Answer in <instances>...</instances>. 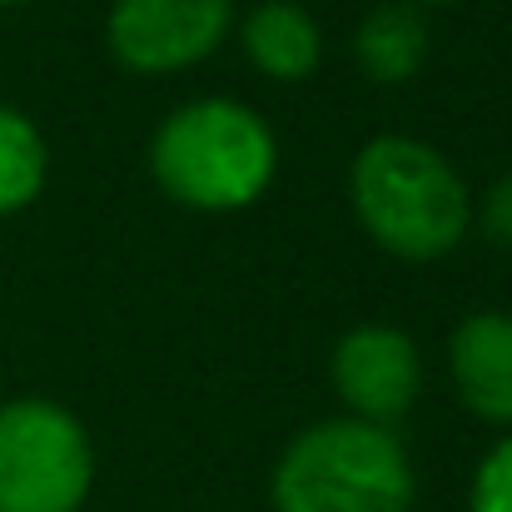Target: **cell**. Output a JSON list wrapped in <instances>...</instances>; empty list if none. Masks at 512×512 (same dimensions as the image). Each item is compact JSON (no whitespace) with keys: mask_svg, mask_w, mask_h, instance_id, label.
<instances>
[{"mask_svg":"<svg viewBox=\"0 0 512 512\" xmlns=\"http://www.w3.org/2000/svg\"><path fill=\"white\" fill-rule=\"evenodd\" d=\"M348 194L368 239L413 264L453 254L473 224L463 174L433 145L408 135L368 140L348 170Z\"/></svg>","mask_w":512,"mask_h":512,"instance_id":"cell-1","label":"cell"},{"mask_svg":"<svg viewBox=\"0 0 512 512\" xmlns=\"http://www.w3.org/2000/svg\"><path fill=\"white\" fill-rule=\"evenodd\" d=\"M160 189L204 214L254 204L279 170V145L264 115L239 100H194L165 115L150 145Z\"/></svg>","mask_w":512,"mask_h":512,"instance_id":"cell-2","label":"cell"},{"mask_svg":"<svg viewBox=\"0 0 512 512\" xmlns=\"http://www.w3.org/2000/svg\"><path fill=\"white\" fill-rule=\"evenodd\" d=\"M279 512H408L413 463L393 428L324 418L289 438L274 468Z\"/></svg>","mask_w":512,"mask_h":512,"instance_id":"cell-3","label":"cell"},{"mask_svg":"<svg viewBox=\"0 0 512 512\" xmlns=\"http://www.w3.org/2000/svg\"><path fill=\"white\" fill-rule=\"evenodd\" d=\"M95 453L75 413L50 398L0 403V512H80Z\"/></svg>","mask_w":512,"mask_h":512,"instance_id":"cell-4","label":"cell"},{"mask_svg":"<svg viewBox=\"0 0 512 512\" xmlns=\"http://www.w3.org/2000/svg\"><path fill=\"white\" fill-rule=\"evenodd\" d=\"M234 20V0H115L110 50L140 75H174L209 60Z\"/></svg>","mask_w":512,"mask_h":512,"instance_id":"cell-5","label":"cell"},{"mask_svg":"<svg viewBox=\"0 0 512 512\" xmlns=\"http://www.w3.org/2000/svg\"><path fill=\"white\" fill-rule=\"evenodd\" d=\"M329 368L339 398L348 403V418L383 423V428H393L413 408L423 383L418 343L393 324H358L353 334H343Z\"/></svg>","mask_w":512,"mask_h":512,"instance_id":"cell-6","label":"cell"},{"mask_svg":"<svg viewBox=\"0 0 512 512\" xmlns=\"http://www.w3.org/2000/svg\"><path fill=\"white\" fill-rule=\"evenodd\" d=\"M448 368L463 408L483 423H512V314H468L448 339Z\"/></svg>","mask_w":512,"mask_h":512,"instance_id":"cell-7","label":"cell"},{"mask_svg":"<svg viewBox=\"0 0 512 512\" xmlns=\"http://www.w3.org/2000/svg\"><path fill=\"white\" fill-rule=\"evenodd\" d=\"M244 55L259 75L269 80H304L319 70L324 55V35L314 25V15L294 0H264L244 15Z\"/></svg>","mask_w":512,"mask_h":512,"instance_id":"cell-8","label":"cell"},{"mask_svg":"<svg viewBox=\"0 0 512 512\" xmlns=\"http://www.w3.org/2000/svg\"><path fill=\"white\" fill-rule=\"evenodd\" d=\"M353 55L373 85H403L428 60V25L413 5H378L363 15L353 35Z\"/></svg>","mask_w":512,"mask_h":512,"instance_id":"cell-9","label":"cell"},{"mask_svg":"<svg viewBox=\"0 0 512 512\" xmlns=\"http://www.w3.org/2000/svg\"><path fill=\"white\" fill-rule=\"evenodd\" d=\"M45 170H50V155L35 120L0 100V219L35 204V194L45 189Z\"/></svg>","mask_w":512,"mask_h":512,"instance_id":"cell-10","label":"cell"},{"mask_svg":"<svg viewBox=\"0 0 512 512\" xmlns=\"http://www.w3.org/2000/svg\"><path fill=\"white\" fill-rule=\"evenodd\" d=\"M468 512H512V438H503L473 473Z\"/></svg>","mask_w":512,"mask_h":512,"instance_id":"cell-11","label":"cell"},{"mask_svg":"<svg viewBox=\"0 0 512 512\" xmlns=\"http://www.w3.org/2000/svg\"><path fill=\"white\" fill-rule=\"evenodd\" d=\"M478 224H483L488 244L512 249V174L493 179V189H488V194H483V204H478Z\"/></svg>","mask_w":512,"mask_h":512,"instance_id":"cell-12","label":"cell"},{"mask_svg":"<svg viewBox=\"0 0 512 512\" xmlns=\"http://www.w3.org/2000/svg\"><path fill=\"white\" fill-rule=\"evenodd\" d=\"M408 5H448V0H408Z\"/></svg>","mask_w":512,"mask_h":512,"instance_id":"cell-13","label":"cell"},{"mask_svg":"<svg viewBox=\"0 0 512 512\" xmlns=\"http://www.w3.org/2000/svg\"><path fill=\"white\" fill-rule=\"evenodd\" d=\"M0 5H20V0H0Z\"/></svg>","mask_w":512,"mask_h":512,"instance_id":"cell-14","label":"cell"}]
</instances>
